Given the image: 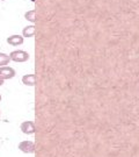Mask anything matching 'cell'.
Listing matches in <instances>:
<instances>
[{"label": "cell", "instance_id": "7a4b0ae2", "mask_svg": "<svg viewBox=\"0 0 139 157\" xmlns=\"http://www.w3.org/2000/svg\"><path fill=\"white\" fill-rule=\"evenodd\" d=\"M8 56H9V58H11V61L16 62V63L27 62L28 59H29V57H30L29 56V54L24 50H14V51H12Z\"/></svg>", "mask_w": 139, "mask_h": 157}, {"label": "cell", "instance_id": "ba28073f", "mask_svg": "<svg viewBox=\"0 0 139 157\" xmlns=\"http://www.w3.org/2000/svg\"><path fill=\"white\" fill-rule=\"evenodd\" d=\"M35 33H36V27H35V25L27 26V27H24L22 30L23 37H33V36H35Z\"/></svg>", "mask_w": 139, "mask_h": 157}, {"label": "cell", "instance_id": "3957f363", "mask_svg": "<svg viewBox=\"0 0 139 157\" xmlns=\"http://www.w3.org/2000/svg\"><path fill=\"white\" fill-rule=\"evenodd\" d=\"M19 150L24 154H35V142L34 141H22L19 143Z\"/></svg>", "mask_w": 139, "mask_h": 157}, {"label": "cell", "instance_id": "30bf717a", "mask_svg": "<svg viewBox=\"0 0 139 157\" xmlns=\"http://www.w3.org/2000/svg\"><path fill=\"white\" fill-rule=\"evenodd\" d=\"M11 62V58L7 54H4V52H0V67H5L8 63Z\"/></svg>", "mask_w": 139, "mask_h": 157}, {"label": "cell", "instance_id": "277c9868", "mask_svg": "<svg viewBox=\"0 0 139 157\" xmlns=\"http://www.w3.org/2000/svg\"><path fill=\"white\" fill-rule=\"evenodd\" d=\"M15 76V70L11 67H0V78L2 80L12 79Z\"/></svg>", "mask_w": 139, "mask_h": 157}, {"label": "cell", "instance_id": "6da1fadb", "mask_svg": "<svg viewBox=\"0 0 139 157\" xmlns=\"http://www.w3.org/2000/svg\"><path fill=\"white\" fill-rule=\"evenodd\" d=\"M35 63H139V0H36Z\"/></svg>", "mask_w": 139, "mask_h": 157}, {"label": "cell", "instance_id": "52a82bcc", "mask_svg": "<svg viewBox=\"0 0 139 157\" xmlns=\"http://www.w3.org/2000/svg\"><path fill=\"white\" fill-rule=\"evenodd\" d=\"M35 82H36V77L35 73H29V75H24L22 77V83L27 86H35Z\"/></svg>", "mask_w": 139, "mask_h": 157}, {"label": "cell", "instance_id": "9c48e42d", "mask_svg": "<svg viewBox=\"0 0 139 157\" xmlns=\"http://www.w3.org/2000/svg\"><path fill=\"white\" fill-rule=\"evenodd\" d=\"M24 17H26V20H28V21H30L33 25H35V22H36V11L31 10V11L26 12Z\"/></svg>", "mask_w": 139, "mask_h": 157}, {"label": "cell", "instance_id": "8992f818", "mask_svg": "<svg viewBox=\"0 0 139 157\" xmlns=\"http://www.w3.org/2000/svg\"><path fill=\"white\" fill-rule=\"evenodd\" d=\"M7 43L14 47L21 45L23 43V36L21 35H11L9 37H7Z\"/></svg>", "mask_w": 139, "mask_h": 157}, {"label": "cell", "instance_id": "8fae6325", "mask_svg": "<svg viewBox=\"0 0 139 157\" xmlns=\"http://www.w3.org/2000/svg\"><path fill=\"white\" fill-rule=\"evenodd\" d=\"M4 82H5V80H2V79L0 78V86H1V85H4Z\"/></svg>", "mask_w": 139, "mask_h": 157}, {"label": "cell", "instance_id": "7c38bea8", "mask_svg": "<svg viewBox=\"0 0 139 157\" xmlns=\"http://www.w3.org/2000/svg\"><path fill=\"white\" fill-rule=\"evenodd\" d=\"M0 101H1V95H0Z\"/></svg>", "mask_w": 139, "mask_h": 157}, {"label": "cell", "instance_id": "5b68a950", "mask_svg": "<svg viewBox=\"0 0 139 157\" xmlns=\"http://www.w3.org/2000/svg\"><path fill=\"white\" fill-rule=\"evenodd\" d=\"M20 128L22 130L23 134L26 135H33L35 134V122L33 121H23Z\"/></svg>", "mask_w": 139, "mask_h": 157}]
</instances>
